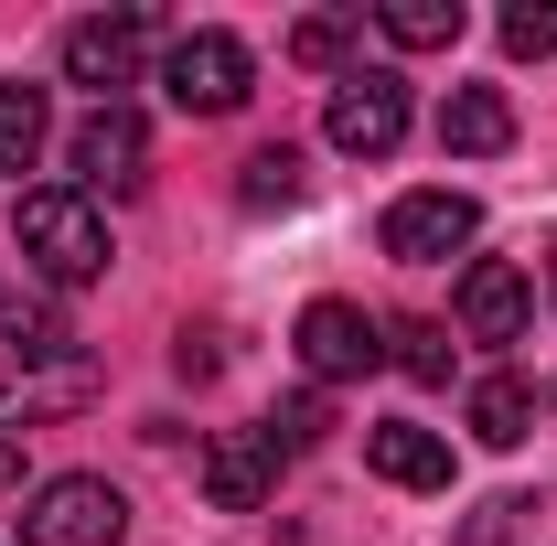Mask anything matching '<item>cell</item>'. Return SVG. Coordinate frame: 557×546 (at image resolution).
Segmentation results:
<instances>
[{
    "mask_svg": "<svg viewBox=\"0 0 557 546\" xmlns=\"http://www.w3.org/2000/svg\"><path fill=\"white\" fill-rule=\"evenodd\" d=\"M11 236H22V258L54 278V289H86V278L108 269V225H97V204L65 194V183L22 194V204H11Z\"/></svg>",
    "mask_w": 557,
    "mask_h": 546,
    "instance_id": "6da1fadb",
    "label": "cell"
},
{
    "mask_svg": "<svg viewBox=\"0 0 557 546\" xmlns=\"http://www.w3.org/2000/svg\"><path fill=\"white\" fill-rule=\"evenodd\" d=\"M247 86H258V54L236 44V33H183L172 54H161V97L183 108V119H236L247 108Z\"/></svg>",
    "mask_w": 557,
    "mask_h": 546,
    "instance_id": "7a4b0ae2",
    "label": "cell"
},
{
    "mask_svg": "<svg viewBox=\"0 0 557 546\" xmlns=\"http://www.w3.org/2000/svg\"><path fill=\"white\" fill-rule=\"evenodd\" d=\"M322 129H333V150H344V161H386V150L408 139V75H397V65H354V75H333Z\"/></svg>",
    "mask_w": 557,
    "mask_h": 546,
    "instance_id": "3957f363",
    "label": "cell"
},
{
    "mask_svg": "<svg viewBox=\"0 0 557 546\" xmlns=\"http://www.w3.org/2000/svg\"><path fill=\"white\" fill-rule=\"evenodd\" d=\"M289 353H300V375H311V386H354V375H375V364H386V322H375V311H354V300H311V311H300V333H289Z\"/></svg>",
    "mask_w": 557,
    "mask_h": 546,
    "instance_id": "277c9868",
    "label": "cell"
},
{
    "mask_svg": "<svg viewBox=\"0 0 557 546\" xmlns=\"http://www.w3.org/2000/svg\"><path fill=\"white\" fill-rule=\"evenodd\" d=\"M472 236H483V204L450 194V183H429V194H397V204H386V258H397V269H440V258H461Z\"/></svg>",
    "mask_w": 557,
    "mask_h": 546,
    "instance_id": "5b68a950",
    "label": "cell"
},
{
    "mask_svg": "<svg viewBox=\"0 0 557 546\" xmlns=\"http://www.w3.org/2000/svg\"><path fill=\"white\" fill-rule=\"evenodd\" d=\"M119 525H129L119 482L65 472V482H44V493H33V514H22V546H119Z\"/></svg>",
    "mask_w": 557,
    "mask_h": 546,
    "instance_id": "8992f818",
    "label": "cell"
},
{
    "mask_svg": "<svg viewBox=\"0 0 557 546\" xmlns=\"http://www.w3.org/2000/svg\"><path fill=\"white\" fill-rule=\"evenodd\" d=\"M139 54H150V22L139 11H97L65 33V75L97 86V108H119V86H139Z\"/></svg>",
    "mask_w": 557,
    "mask_h": 546,
    "instance_id": "52a82bcc",
    "label": "cell"
},
{
    "mask_svg": "<svg viewBox=\"0 0 557 546\" xmlns=\"http://www.w3.org/2000/svg\"><path fill=\"white\" fill-rule=\"evenodd\" d=\"M97 397V364L86 353H54V364H33V353H11L0 343V429H22V418H65Z\"/></svg>",
    "mask_w": 557,
    "mask_h": 546,
    "instance_id": "ba28073f",
    "label": "cell"
},
{
    "mask_svg": "<svg viewBox=\"0 0 557 546\" xmlns=\"http://www.w3.org/2000/svg\"><path fill=\"white\" fill-rule=\"evenodd\" d=\"M450 311H461V333H472V343H525V322H536V278L515 269V258H472Z\"/></svg>",
    "mask_w": 557,
    "mask_h": 546,
    "instance_id": "9c48e42d",
    "label": "cell"
},
{
    "mask_svg": "<svg viewBox=\"0 0 557 546\" xmlns=\"http://www.w3.org/2000/svg\"><path fill=\"white\" fill-rule=\"evenodd\" d=\"M364 461H375V482H397V493H450V439L418 429V418H375L364 429Z\"/></svg>",
    "mask_w": 557,
    "mask_h": 546,
    "instance_id": "30bf717a",
    "label": "cell"
},
{
    "mask_svg": "<svg viewBox=\"0 0 557 546\" xmlns=\"http://www.w3.org/2000/svg\"><path fill=\"white\" fill-rule=\"evenodd\" d=\"M269 482H278V439H269V429H225V439L205 450L214 514H258V504H269Z\"/></svg>",
    "mask_w": 557,
    "mask_h": 546,
    "instance_id": "8fae6325",
    "label": "cell"
},
{
    "mask_svg": "<svg viewBox=\"0 0 557 546\" xmlns=\"http://www.w3.org/2000/svg\"><path fill=\"white\" fill-rule=\"evenodd\" d=\"M86 183H108V194H129L139 183V161H150V129H139V108H97L86 129H75V150H65Z\"/></svg>",
    "mask_w": 557,
    "mask_h": 546,
    "instance_id": "7c38bea8",
    "label": "cell"
},
{
    "mask_svg": "<svg viewBox=\"0 0 557 546\" xmlns=\"http://www.w3.org/2000/svg\"><path fill=\"white\" fill-rule=\"evenodd\" d=\"M440 150H450V161H493V150H515V108H504V86H450V97H440Z\"/></svg>",
    "mask_w": 557,
    "mask_h": 546,
    "instance_id": "4fadbf2b",
    "label": "cell"
},
{
    "mask_svg": "<svg viewBox=\"0 0 557 546\" xmlns=\"http://www.w3.org/2000/svg\"><path fill=\"white\" fill-rule=\"evenodd\" d=\"M525 429H536V386L525 375H483L472 386V439L483 450H525Z\"/></svg>",
    "mask_w": 557,
    "mask_h": 546,
    "instance_id": "5bb4252c",
    "label": "cell"
},
{
    "mask_svg": "<svg viewBox=\"0 0 557 546\" xmlns=\"http://www.w3.org/2000/svg\"><path fill=\"white\" fill-rule=\"evenodd\" d=\"M44 86H22V75H0V172H33L44 161Z\"/></svg>",
    "mask_w": 557,
    "mask_h": 546,
    "instance_id": "9a60e30c",
    "label": "cell"
},
{
    "mask_svg": "<svg viewBox=\"0 0 557 546\" xmlns=\"http://www.w3.org/2000/svg\"><path fill=\"white\" fill-rule=\"evenodd\" d=\"M375 33L408 44V54H450V44H461V0H386Z\"/></svg>",
    "mask_w": 557,
    "mask_h": 546,
    "instance_id": "2e32d148",
    "label": "cell"
},
{
    "mask_svg": "<svg viewBox=\"0 0 557 546\" xmlns=\"http://www.w3.org/2000/svg\"><path fill=\"white\" fill-rule=\"evenodd\" d=\"M300 183H311V161H300L289 139H269V150H258V161L236 172V204H247V214H269V204H300Z\"/></svg>",
    "mask_w": 557,
    "mask_h": 546,
    "instance_id": "e0dca14e",
    "label": "cell"
},
{
    "mask_svg": "<svg viewBox=\"0 0 557 546\" xmlns=\"http://www.w3.org/2000/svg\"><path fill=\"white\" fill-rule=\"evenodd\" d=\"M386 364H408L418 386H450V333L440 322H397L386 333Z\"/></svg>",
    "mask_w": 557,
    "mask_h": 546,
    "instance_id": "ac0fdd59",
    "label": "cell"
},
{
    "mask_svg": "<svg viewBox=\"0 0 557 546\" xmlns=\"http://www.w3.org/2000/svg\"><path fill=\"white\" fill-rule=\"evenodd\" d=\"M504 54H525V65L557 54V0H515V11H504Z\"/></svg>",
    "mask_w": 557,
    "mask_h": 546,
    "instance_id": "d6986e66",
    "label": "cell"
},
{
    "mask_svg": "<svg viewBox=\"0 0 557 546\" xmlns=\"http://www.w3.org/2000/svg\"><path fill=\"white\" fill-rule=\"evenodd\" d=\"M344 44H354V11H311V22L289 33V54H300V65H344Z\"/></svg>",
    "mask_w": 557,
    "mask_h": 546,
    "instance_id": "ffe728a7",
    "label": "cell"
},
{
    "mask_svg": "<svg viewBox=\"0 0 557 546\" xmlns=\"http://www.w3.org/2000/svg\"><path fill=\"white\" fill-rule=\"evenodd\" d=\"M322 429H333V408H322V397H289V408L269 418V439H278V450H311Z\"/></svg>",
    "mask_w": 557,
    "mask_h": 546,
    "instance_id": "44dd1931",
    "label": "cell"
},
{
    "mask_svg": "<svg viewBox=\"0 0 557 546\" xmlns=\"http://www.w3.org/2000/svg\"><path fill=\"white\" fill-rule=\"evenodd\" d=\"M525 514H536V504H525V493H504V504H483V514H472V536H461V546H504Z\"/></svg>",
    "mask_w": 557,
    "mask_h": 546,
    "instance_id": "7402d4cb",
    "label": "cell"
},
{
    "mask_svg": "<svg viewBox=\"0 0 557 546\" xmlns=\"http://www.w3.org/2000/svg\"><path fill=\"white\" fill-rule=\"evenodd\" d=\"M11 482H22V439L0 429V493H11Z\"/></svg>",
    "mask_w": 557,
    "mask_h": 546,
    "instance_id": "603a6c76",
    "label": "cell"
},
{
    "mask_svg": "<svg viewBox=\"0 0 557 546\" xmlns=\"http://www.w3.org/2000/svg\"><path fill=\"white\" fill-rule=\"evenodd\" d=\"M547 300H557V247H547Z\"/></svg>",
    "mask_w": 557,
    "mask_h": 546,
    "instance_id": "cb8c5ba5",
    "label": "cell"
}]
</instances>
